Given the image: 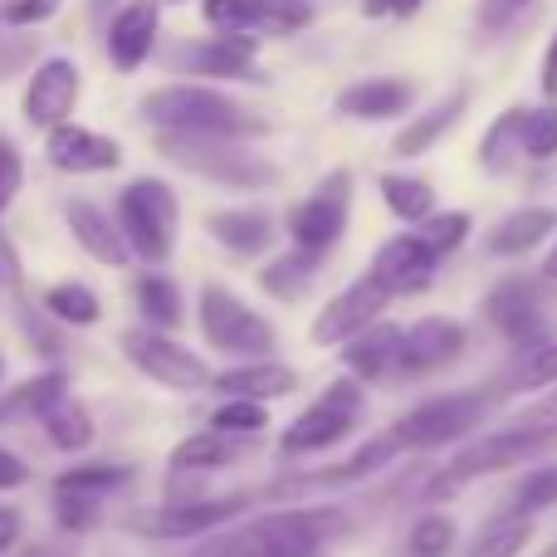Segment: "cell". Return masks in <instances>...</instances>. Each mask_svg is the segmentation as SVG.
Here are the masks:
<instances>
[{
	"mask_svg": "<svg viewBox=\"0 0 557 557\" xmlns=\"http://www.w3.org/2000/svg\"><path fill=\"white\" fill-rule=\"evenodd\" d=\"M143 117L157 133H186V137H264L270 123L260 113H250L245 103H235L231 94H221L215 84H162L143 98Z\"/></svg>",
	"mask_w": 557,
	"mask_h": 557,
	"instance_id": "6da1fadb",
	"label": "cell"
},
{
	"mask_svg": "<svg viewBox=\"0 0 557 557\" xmlns=\"http://www.w3.org/2000/svg\"><path fill=\"white\" fill-rule=\"evenodd\" d=\"M117 231H123L127 250L133 260H147V264H166L176 250V191L157 176H137L117 191V211H113Z\"/></svg>",
	"mask_w": 557,
	"mask_h": 557,
	"instance_id": "7a4b0ae2",
	"label": "cell"
},
{
	"mask_svg": "<svg viewBox=\"0 0 557 557\" xmlns=\"http://www.w3.org/2000/svg\"><path fill=\"white\" fill-rule=\"evenodd\" d=\"M157 152L166 162L186 166V172L206 176V182H221L235 186V191H255V186H270L274 182V166L264 157L245 152L240 143L231 137H186V133H157Z\"/></svg>",
	"mask_w": 557,
	"mask_h": 557,
	"instance_id": "3957f363",
	"label": "cell"
},
{
	"mask_svg": "<svg viewBox=\"0 0 557 557\" xmlns=\"http://www.w3.org/2000/svg\"><path fill=\"white\" fill-rule=\"evenodd\" d=\"M201 333L215 352L225 357H270L274 352V327L255 313L250 304L231 294L225 284H206L201 288Z\"/></svg>",
	"mask_w": 557,
	"mask_h": 557,
	"instance_id": "277c9868",
	"label": "cell"
},
{
	"mask_svg": "<svg viewBox=\"0 0 557 557\" xmlns=\"http://www.w3.org/2000/svg\"><path fill=\"white\" fill-rule=\"evenodd\" d=\"M557 445V425H513V431H499V435H484V441L465 445L445 474L435 484L441 490H455L460 480H480V474H499V470H513V465L533 460V455L553 450ZM435 490V494H441Z\"/></svg>",
	"mask_w": 557,
	"mask_h": 557,
	"instance_id": "5b68a950",
	"label": "cell"
},
{
	"mask_svg": "<svg viewBox=\"0 0 557 557\" xmlns=\"http://www.w3.org/2000/svg\"><path fill=\"white\" fill-rule=\"evenodd\" d=\"M484 421V396H435V401L406 411L401 421L392 425V441L401 450H441V445H455Z\"/></svg>",
	"mask_w": 557,
	"mask_h": 557,
	"instance_id": "8992f818",
	"label": "cell"
},
{
	"mask_svg": "<svg viewBox=\"0 0 557 557\" xmlns=\"http://www.w3.org/2000/svg\"><path fill=\"white\" fill-rule=\"evenodd\" d=\"M78 98H84V74H78V64L69 54H49L29 69L25 94H20V113H25V123L35 127V133H49V127L74 117Z\"/></svg>",
	"mask_w": 557,
	"mask_h": 557,
	"instance_id": "52a82bcc",
	"label": "cell"
},
{
	"mask_svg": "<svg viewBox=\"0 0 557 557\" xmlns=\"http://www.w3.org/2000/svg\"><path fill=\"white\" fill-rule=\"evenodd\" d=\"M123 352L137 372L172 386V392H201V386H211V367H206L191 347H182L176 337L157 333V327H133V333H123Z\"/></svg>",
	"mask_w": 557,
	"mask_h": 557,
	"instance_id": "ba28073f",
	"label": "cell"
},
{
	"mask_svg": "<svg viewBox=\"0 0 557 557\" xmlns=\"http://www.w3.org/2000/svg\"><path fill=\"white\" fill-rule=\"evenodd\" d=\"M357 416H362V392H357V382H333L294 425H288L278 445H284L288 455L327 450V445H337L343 435H352Z\"/></svg>",
	"mask_w": 557,
	"mask_h": 557,
	"instance_id": "9c48e42d",
	"label": "cell"
},
{
	"mask_svg": "<svg viewBox=\"0 0 557 557\" xmlns=\"http://www.w3.org/2000/svg\"><path fill=\"white\" fill-rule=\"evenodd\" d=\"M347 201H352V176L333 172L308 201H298L294 211H288V240H294L304 255L333 250L343 225H347Z\"/></svg>",
	"mask_w": 557,
	"mask_h": 557,
	"instance_id": "30bf717a",
	"label": "cell"
},
{
	"mask_svg": "<svg viewBox=\"0 0 557 557\" xmlns=\"http://www.w3.org/2000/svg\"><path fill=\"white\" fill-rule=\"evenodd\" d=\"M250 509L245 494H231V499H196V504H166V509H147L133 513L127 529L143 533V539H201V533L225 529L231 519Z\"/></svg>",
	"mask_w": 557,
	"mask_h": 557,
	"instance_id": "8fae6325",
	"label": "cell"
},
{
	"mask_svg": "<svg viewBox=\"0 0 557 557\" xmlns=\"http://www.w3.org/2000/svg\"><path fill=\"white\" fill-rule=\"evenodd\" d=\"M45 157L54 172H69V176H98L123 166V147L108 133H98V127L74 123V117L45 133Z\"/></svg>",
	"mask_w": 557,
	"mask_h": 557,
	"instance_id": "7c38bea8",
	"label": "cell"
},
{
	"mask_svg": "<svg viewBox=\"0 0 557 557\" xmlns=\"http://www.w3.org/2000/svg\"><path fill=\"white\" fill-rule=\"evenodd\" d=\"M386 304H392V294L367 274V278H357V284H347L337 298H327L323 313L313 318V333L308 337H313L318 347H343L347 337H357L367 323H376Z\"/></svg>",
	"mask_w": 557,
	"mask_h": 557,
	"instance_id": "4fadbf2b",
	"label": "cell"
},
{
	"mask_svg": "<svg viewBox=\"0 0 557 557\" xmlns=\"http://www.w3.org/2000/svg\"><path fill=\"white\" fill-rule=\"evenodd\" d=\"M157 35H162V0H127L113 20H108V59L117 74H137L152 59Z\"/></svg>",
	"mask_w": 557,
	"mask_h": 557,
	"instance_id": "5bb4252c",
	"label": "cell"
},
{
	"mask_svg": "<svg viewBox=\"0 0 557 557\" xmlns=\"http://www.w3.org/2000/svg\"><path fill=\"white\" fill-rule=\"evenodd\" d=\"M435 264H441V255H435L421 235H396V240H386L382 250H376L372 278L392 298L396 294H421V288L435 278Z\"/></svg>",
	"mask_w": 557,
	"mask_h": 557,
	"instance_id": "9a60e30c",
	"label": "cell"
},
{
	"mask_svg": "<svg viewBox=\"0 0 557 557\" xmlns=\"http://www.w3.org/2000/svg\"><path fill=\"white\" fill-rule=\"evenodd\" d=\"M465 327L455 318H421V323L401 327V352H396V372L425 376L435 367H445L450 357H460Z\"/></svg>",
	"mask_w": 557,
	"mask_h": 557,
	"instance_id": "2e32d148",
	"label": "cell"
},
{
	"mask_svg": "<svg viewBox=\"0 0 557 557\" xmlns=\"http://www.w3.org/2000/svg\"><path fill=\"white\" fill-rule=\"evenodd\" d=\"M64 221H69V235L78 240V250H84L88 260L108 264V270H123V264L133 260V250H127L123 231H117V221L103 211V206H94V201H69V206H64Z\"/></svg>",
	"mask_w": 557,
	"mask_h": 557,
	"instance_id": "e0dca14e",
	"label": "cell"
},
{
	"mask_svg": "<svg viewBox=\"0 0 557 557\" xmlns=\"http://www.w3.org/2000/svg\"><path fill=\"white\" fill-rule=\"evenodd\" d=\"M176 59L201 78H260V69H255V35H211L201 45H186Z\"/></svg>",
	"mask_w": 557,
	"mask_h": 557,
	"instance_id": "ac0fdd59",
	"label": "cell"
},
{
	"mask_svg": "<svg viewBox=\"0 0 557 557\" xmlns=\"http://www.w3.org/2000/svg\"><path fill=\"white\" fill-rule=\"evenodd\" d=\"M411 98L416 88L406 78H362V84H347L337 94V113L357 117V123H386V117H401Z\"/></svg>",
	"mask_w": 557,
	"mask_h": 557,
	"instance_id": "d6986e66",
	"label": "cell"
},
{
	"mask_svg": "<svg viewBox=\"0 0 557 557\" xmlns=\"http://www.w3.org/2000/svg\"><path fill=\"white\" fill-rule=\"evenodd\" d=\"M298 376L288 372L284 362H274V357H250L245 367H231V372L211 376V386L221 396H240V401H274V396L294 392Z\"/></svg>",
	"mask_w": 557,
	"mask_h": 557,
	"instance_id": "ffe728a7",
	"label": "cell"
},
{
	"mask_svg": "<svg viewBox=\"0 0 557 557\" xmlns=\"http://www.w3.org/2000/svg\"><path fill=\"white\" fill-rule=\"evenodd\" d=\"M490 318L509 343H529V347L543 343V313H539V304H533V288L519 284V278H509V284L494 288Z\"/></svg>",
	"mask_w": 557,
	"mask_h": 557,
	"instance_id": "44dd1931",
	"label": "cell"
},
{
	"mask_svg": "<svg viewBox=\"0 0 557 557\" xmlns=\"http://www.w3.org/2000/svg\"><path fill=\"white\" fill-rule=\"evenodd\" d=\"M396 352H401V327H392V323H367L362 333L343 343L352 376H367V382H382L396 367Z\"/></svg>",
	"mask_w": 557,
	"mask_h": 557,
	"instance_id": "7402d4cb",
	"label": "cell"
},
{
	"mask_svg": "<svg viewBox=\"0 0 557 557\" xmlns=\"http://www.w3.org/2000/svg\"><path fill=\"white\" fill-rule=\"evenodd\" d=\"M553 231H557V211H548V206H523V211L504 215L484 245H490V255L509 260V255H523V250H533V245H543Z\"/></svg>",
	"mask_w": 557,
	"mask_h": 557,
	"instance_id": "603a6c76",
	"label": "cell"
},
{
	"mask_svg": "<svg viewBox=\"0 0 557 557\" xmlns=\"http://www.w3.org/2000/svg\"><path fill=\"white\" fill-rule=\"evenodd\" d=\"M465 108H470V94H465V88H455L445 103H435L431 113H421L416 123H406V133L392 143V152H396V157H421V152H431V147L441 143V137L450 133L455 123H460Z\"/></svg>",
	"mask_w": 557,
	"mask_h": 557,
	"instance_id": "cb8c5ba5",
	"label": "cell"
},
{
	"mask_svg": "<svg viewBox=\"0 0 557 557\" xmlns=\"http://www.w3.org/2000/svg\"><path fill=\"white\" fill-rule=\"evenodd\" d=\"M206 231L235 255H260L274 245V221L264 211H215L206 215Z\"/></svg>",
	"mask_w": 557,
	"mask_h": 557,
	"instance_id": "d4e9b609",
	"label": "cell"
},
{
	"mask_svg": "<svg viewBox=\"0 0 557 557\" xmlns=\"http://www.w3.org/2000/svg\"><path fill=\"white\" fill-rule=\"evenodd\" d=\"M69 396V372H39L29 382H20L10 396H0V425H15V421H35L45 416L49 406Z\"/></svg>",
	"mask_w": 557,
	"mask_h": 557,
	"instance_id": "484cf974",
	"label": "cell"
},
{
	"mask_svg": "<svg viewBox=\"0 0 557 557\" xmlns=\"http://www.w3.org/2000/svg\"><path fill=\"white\" fill-rule=\"evenodd\" d=\"M39 421H45L49 445H54V450H64V455H78V450H88V445H94V416H88L78 401H69V396H59V401L49 406Z\"/></svg>",
	"mask_w": 557,
	"mask_h": 557,
	"instance_id": "4316f807",
	"label": "cell"
},
{
	"mask_svg": "<svg viewBox=\"0 0 557 557\" xmlns=\"http://www.w3.org/2000/svg\"><path fill=\"white\" fill-rule=\"evenodd\" d=\"M382 201H386V211L406 225H421L425 215H435V191L421 176H401V172L382 176Z\"/></svg>",
	"mask_w": 557,
	"mask_h": 557,
	"instance_id": "83f0119b",
	"label": "cell"
},
{
	"mask_svg": "<svg viewBox=\"0 0 557 557\" xmlns=\"http://www.w3.org/2000/svg\"><path fill=\"white\" fill-rule=\"evenodd\" d=\"M529 513H499V519H490L480 533H474V543H470V553L465 557H519L523 553V543H529Z\"/></svg>",
	"mask_w": 557,
	"mask_h": 557,
	"instance_id": "f1b7e54d",
	"label": "cell"
},
{
	"mask_svg": "<svg viewBox=\"0 0 557 557\" xmlns=\"http://www.w3.org/2000/svg\"><path fill=\"white\" fill-rule=\"evenodd\" d=\"M235 455H240V445H235V435H225V431L186 435V441L172 450V470H221V465H231Z\"/></svg>",
	"mask_w": 557,
	"mask_h": 557,
	"instance_id": "f546056e",
	"label": "cell"
},
{
	"mask_svg": "<svg viewBox=\"0 0 557 557\" xmlns=\"http://www.w3.org/2000/svg\"><path fill=\"white\" fill-rule=\"evenodd\" d=\"M133 294H137V308H143V318L157 327V333L182 323V294H176V284L166 274H143L133 284Z\"/></svg>",
	"mask_w": 557,
	"mask_h": 557,
	"instance_id": "4dcf8cb0",
	"label": "cell"
},
{
	"mask_svg": "<svg viewBox=\"0 0 557 557\" xmlns=\"http://www.w3.org/2000/svg\"><path fill=\"white\" fill-rule=\"evenodd\" d=\"M133 480L127 465H78V470H64L54 480V494H88V499H103V494L123 490Z\"/></svg>",
	"mask_w": 557,
	"mask_h": 557,
	"instance_id": "1f68e13d",
	"label": "cell"
},
{
	"mask_svg": "<svg viewBox=\"0 0 557 557\" xmlns=\"http://www.w3.org/2000/svg\"><path fill=\"white\" fill-rule=\"evenodd\" d=\"M45 308L69 327H88V323H98V313H103L88 284H54L45 294Z\"/></svg>",
	"mask_w": 557,
	"mask_h": 557,
	"instance_id": "d6a6232c",
	"label": "cell"
},
{
	"mask_svg": "<svg viewBox=\"0 0 557 557\" xmlns=\"http://www.w3.org/2000/svg\"><path fill=\"white\" fill-rule=\"evenodd\" d=\"M318 270V255H304V250H288L284 260H274L270 270L260 274V284L270 288L274 298H298L308 288V278Z\"/></svg>",
	"mask_w": 557,
	"mask_h": 557,
	"instance_id": "836d02e7",
	"label": "cell"
},
{
	"mask_svg": "<svg viewBox=\"0 0 557 557\" xmlns=\"http://www.w3.org/2000/svg\"><path fill=\"white\" fill-rule=\"evenodd\" d=\"M519 123H523V108H509V113L499 117V123L484 133V143H480V162L490 166V172H509V162H513V152H523V143H519Z\"/></svg>",
	"mask_w": 557,
	"mask_h": 557,
	"instance_id": "e575fe53",
	"label": "cell"
},
{
	"mask_svg": "<svg viewBox=\"0 0 557 557\" xmlns=\"http://www.w3.org/2000/svg\"><path fill=\"white\" fill-rule=\"evenodd\" d=\"M201 15L215 35H255L260 29L255 0H201Z\"/></svg>",
	"mask_w": 557,
	"mask_h": 557,
	"instance_id": "d590c367",
	"label": "cell"
},
{
	"mask_svg": "<svg viewBox=\"0 0 557 557\" xmlns=\"http://www.w3.org/2000/svg\"><path fill=\"white\" fill-rule=\"evenodd\" d=\"M401 450V445L392 441V435H382V441H372L367 450H357L352 460H343V465H333V470H323V474H313V484H337V480H367L372 470H382L392 455Z\"/></svg>",
	"mask_w": 557,
	"mask_h": 557,
	"instance_id": "8d00e7d4",
	"label": "cell"
},
{
	"mask_svg": "<svg viewBox=\"0 0 557 557\" xmlns=\"http://www.w3.org/2000/svg\"><path fill=\"white\" fill-rule=\"evenodd\" d=\"M519 143L529 157H553L557 152V103L543 108H523V123H519Z\"/></svg>",
	"mask_w": 557,
	"mask_h": 557,
	"instance_id": "74e56055",
	"label": "cell"
},
{
	"mask_svg": "<svg viewBox=\"0 0 557 557\" xmlns=\"http://www.w3.org/2000/svg\"><path fill=\"white\" fill-rule=\"evenodd\" d=\"M270 425V411L260 401H240V396H225V406H215L211 416V431L225 435H260Z\"/></svg>",
	"mask_w": 557,
	"mask_h": 557,
	"instance_id": "f35d334b",
	"label": "cell"
},
{
	"mask_svg": "<svg viewBox=\"0 0 557 557\" xmlns=\"http://www.w3.org/2000/svg\"><path fill=\"white\" fill-rule=\"evenodd\" d=\"M255 10H260L264 35H294V29H304L308 20H313L308 0H255Z\"/></svg>",
	"mask_w": 557,
	"mask_h": 557,
	"instance_id": "ab89813d",
	"label": "cell"
},
{
	"mask_svg": "<svg viewBox=\"0 0 557 557\" xmlns=\"http://www.w3.org/2000/svg\"><path fill=\"white\" fill-rule=\"evenodd\" d=\"M465 235H470V215L465 211H445V215H425L421 221V240L431 245L435 255H450L465 245Z\"/></svg>",
	"mask_w": 557,
	"mask_h": 557,
	"instance_id": "60d3db41",
	"label": "cell"
},
{
	"mask_svg": "<svg viewBox=\"0 0 557 557\" xmlns=\"http://www.w3.org/2000/svg\"><path fill=\"white\" fill-rule=\"evenodd\" d=\"M455 543V523L450 519H421L411 529V539H406V548H411V557H445Z\"/></svg>",
	"mask_w": 557,
	"mask_h": 557,
	"instance_id": "b9f144b4",
	"label": "cell"
},
{
	"mask_svg": "<svg viewBox=\"0 0 557 557\" xmlns=\"http://www.w3.org/2000/svg\"><path fill=\"white\" fill-rule=\"evenodd\" d=\"M509 504L519 513H533V509H548V504H557V465H548V470H533L529 480L513 490Z\"/></svg>",
	"mask_w": 557,
	"mask_h": 557,
	"instance_id": "7bdbcfd3",
	"label": "cell"
},
{
	"mask_svg": "<svg viewBox=\"0 0 557 557\" xmlns=\"http://www.w3.org/2000/svg\"><path fill=\"white\" fill-rule=\"evenodd\" d=\"M54 519L69 533L98 529V499H88V494H54Z\"/></svg>",
	"mask_w": 557,
	"mask_h": 557,
	"instance_id": "ee69618b",
	"label": "cell"
},
{
	"mask_svg": "<svg viewBox=\"0 0 557 557\" xmlns=\"http://www.w3.org/2000/svg\"><path fill=\"white\" fill-rule=\"evenodd\" d=\"M59 5H64V0H10V5L0 10V25H10V29H39L45 20L59 15Z\"/></svg>",
	"mask_w": 557,
	"mask_h": 557,
	"instance_id": "f6af8a7d",
	"label": "cell"
},
{
	"mask_svg": "<svg viewBox=\"0 0 557 557\" xmlns=\"http://www.w3.org/2000/svg\"><path fill=\"white\" fill-rule=\"evenodd\" d=\"M20 186H25V157H20V147L10 137H0V215L10 211Z\"/></svg>",
	"mask_w": 557,
	"mask_h": 557,
	"instance_id": "bcb514c9",
	"label": "cell"
},
{
	"mask_svg": "<svg viewBox=\"0 0 557 557\" xmlns=\"http://www.w3.org/2000/svg\"><path fill=\"white\" fill-rule=\"evenodd\" d=\"M553 382H557V343L539 347V352L519 367V386H523V392H543V386H553Z\"/></svg>",
	"mask_w": 557,
	"mask_h": 557,
	"instance_id": "7dc6e473",
	"label": "cell"
},
{
	"mask_svg": "<svg viewBox=\"0 0 557 557\" xmlns=\"http://www.w3.org/2000/svg\"><path fill=\"white\" fill-rule=\"evenodd\" d=\"M0 288H20V255L0 231Z\"/></svg>",
	"mask_w": 557,
	"mask_h": 557,
	"instance_id": "c3c4849f",
	"label": "cell"
},
{
	"mask_svg": "<svg viewBox=\"0 0 557 557\" xmlns=\"http://www.w3.org/2000/svg\"><path fill=\"white\" fill-rule=\"evenodd\" d=\"M25 480H29L25 460H20V455H10V450H0V490H20Z\"/></svg>",
	"mask_w": 557,
	"mask_h": 557,
	"instance_id": "681fc988",
	"label": "cell"
},
{
	"mask_svg": "<svg viewBox=\"0 0 557 557\" xmlns=\"http://www.w3.org/2000/svg\"><path fill=\"white\" fill-rule=\"evenodd\" d=\"M362 10H367V15H396V20H406V15H416V10H421V0H362Z\"/></svg>",
	"mask_w": 557,
	"mask_h": 557,
	"instance_id": "f907efd6",
	"label": "cell"
},
{
	"mask_svg": "<svg viewBox=\"0 0 557 557\" xmlns=\"http://www.w3.org/2000/svg\"><path fill=\"white\" fill-rule=\"evenodd\" d=\"M20 543V513L15 509H0V553H10Z\"/></svg>",
	"mask_w": 557,
	"mask_h": 557,
	"instance_id": "816d5d0a",
	"label": "cell"
},
{
	"mask_svg": "<svg viewBox=\"0 0 557 557\" xmlns=\"http://www.w3.org/2000/svg\"><path fill=\"white\" fill-rule=\"evenodd\" d=\"M543 94H548V103H557V35H553L548 54H543Z\"/></svg>",
	"mask_w": 557,
	"mask_h": 557,
	"instance_id": "f5cc1de1",
	"label": "cell"
},
{
	"mask_svg": "<svg viewBox=\"0 0 557 557\" xmlns=\"http://www.w3.org/2000/svg\"><path fill=\"white\" fill-rule=\"evenodd\" d=\"M543 274H548V278H557V250L548 255V260H543Z\"/></svg>",
	"mask_w": 557,
	"mask_h": 557,
	"instance_id": "db71d44e",
	"label": "cell"
},
{
	"mask_svg": "<svg viewBox=\"0 0 557 557\" xmlns=\"http://www.w3.org/2000/svg\"><path fill=\"white\" fill-rule=\"evenodd\" d=\"M509 5H523V0H509Z\"/></svg>",
	"mask_w": 557,
	"mask_h": 557,
	"instance_id": "11a10c76",
	"label": "cell"
},
{
	"mask_svg": "<svg viewBox=\"0 0 557 557\" xmlns=\"http://www.w3.org/2000/svg\"><path fill=\"white\" fill-rule=\"evenodd\" d=\"M0 367H5V362H0Z\"/></svg>",
	"mask_w": 557,
	"mask_h": 557,
	"instance_id": "9f6ffc18",
	"label": "cell"
},
{
	"mask_svg": "<svg viewBox=\"0 0 557 557\" xmlns=\"http://www.w3.org/2000/svg\"><path fill=\"white\" fill-rule=\"evenodd\" d=\"M0 29H5V25H0Z\"/></svg>",
	"mask_w": 557,
	"mask_h": 557,
	"instance_id": "6f0895ef",
	"label": "cell"
}]
</instances>
